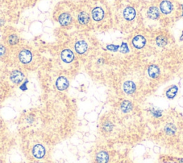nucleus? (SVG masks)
<instances>
[{"label":"nucleus","instance_id":"f257e3e1","mask_svg":"<svg viewBox=\"0 0 183 163\" xmlns=\"http://www.w3.org/2000/svg\"><path fill=\"white\" fill-rule=\"evenodd\" d=\"M19 59L23 64H28L32 61V55L31 51L27 49H23L20 51L19 55Z\"/></svg>","mask_w":183,"mask_h":163},{"label":"nucleus","instance_id":"f03ea898","mask_svg":"<svg viewBox=\"0 0 183 163\" xmlns=\"http://www.w3.org/2000/svg\"><path fill=\"white\" fill-rule=\"evenodd\" d=\"M146 44V40L143 36L137 35L135 36L132 40V45L136 49H142L145 47Z\"/></svg>","mask_w":183,"mask_h":163},{"label":"nucleus","instance_id":"7ed1b4c3","mask_svg":"<svg viewBox=\"0 0 183 163\" xmlns=\"http://www.w3.org/2000/svg\"><path fill=\"white\" fill-rule=\"evenodd\" d=\"M61 58L63 62L66 63H70L74 58V53L70 49H64L61 52Z\"/></svg>","mask_w":183,"mask_h":163},{"label":"nucleus","instance_id":"20e7f679","mask_svg":"<svg viewBox=\"0 0 183 163\" xmlns=\"http://www.w3.org/2000/svg\"><path fill=\"white\" fill-rule=\"evenodd\" d=\"M173 9V5L168 0H163L160 3V11L163 14H168Z\"/></svg>","mask_w":183,"mask_h":163},{"label":"nucleus","instance_id":"39448f33","mask_svg":"<svg viewBox=\"0 0 183 163\" xmlns=\"http://www.w3.org/2000/svg\"><path fill=\"white\" fill-rule=\"evenodd\" d=\"M32 154L36 158H42L45 154L44 147L42 145H36L32 149Z\"/></svg>","mask_w":183,"mask_h":163},{"label":"nucleus","instance_id":"423d86ee","mask_svg":"<svg viewBox=\"0 0 183 163\" xmlns=\"http://www.w3.org/2000/svg\"><path fill=\"white\" fill-rule=\"evenodd\" d=\"M56 87L60 91L65 90L69 87V82L64 77H59L56 82Z\"/></svg>","mask_w":183,"mask_h":163},{"label":"nucleus","instance_id":"0eeeda50","mask_svg":"<svg viewBox=\"0 0 183 163\" xmlns=\"http://www.w3.org/2000/svg\"><path fill=\"white\" fill-rule=\"evenodd\" d=\"M123 16L127 20L132 21L136 16V12L132 6H128L123 11Z\"/></svg>","mask_w":183,"mask_h":163},{"label":"nucleus","instance_id":"6e6552de","mask_svg":"<svg viewBox=\"0 0 183 163\" xmlns=\"http://www.w3.org/2000/svg\"><path fill=\"white\" fill-rule=\"evenodd\" d=\"M24 74L23 73L20 72V71L15 70L14 72H12L10 76V79L13 83L19 84L22 82L24 79Z\"/></svg>","mask_w":183,"mask_h":163},{"label":"nucleus","instance_id":"1a4fd4ad","mask_svg":"<svg viewBox=\"0 0 183 163\" xmlns=\"http://www.w3.org/2000/svg\"><path fill=\"white\" fill-rule=\"evenodd\" d=\"M105 12L102 8L100 7H95L92 10V17L94 20L95 21H100L102 20L104 17Z\"/></svg>","mask_w":183,"mask_h":163},{"label":"nucleus","instance_id":"9d476101","mask_svg":"<svg viewBox=\"0 0 183 163\" xmlns=\"http://www.w3.org/2000/svg\"><path fill=\"white\" fill-rule=\"evenodd\" d=\"M75 50L77 53L79 54H83L85 53L86 51L87 50L88 45L87 42H85V41L81 40L77 42L76 44H75Z\"/></svg>","mask_w":183,"mask_h":163},{"label":"nucleus","instance_id":"9b49d317","mask_svg":"<svg viewBox=\"0 0 183 163\" xmlns=\"http://www.w3.org/2000/svg\"><path fill=\"white\" fill-rule=\"evenodd\" d=\"M136 89V86L135 84L132 81H127L124 83L123 85V89L125 93L128 94H132L135 92Z\"/></svg>","mask_w":183,"mask_h":163},{"label":"nucleus","instance_id":"f8f14e48","mask_svg":"<svg viewBox=\"0 0 183 163\" xmlns=\"http://www.w3.org/2000/svg\"><path fill=\"white\" fill-rule=\"evenodd\" d=\"M72 21V17L68 13H63L59 17V22L62 26H67Z\"/></svg>","mask_w":183,"mask_h":163},{"label":"nucleus","instance_id":"ddd939ff","mask_svg":"<svg viewBox=\"0 0 183 163\" xmlns=\"http://www.w3.org/2000/svg\"><path fill=\"white\" fill-rule=\"evenodd\" d=\"M147 16L152 19H156L160 17V11L156 6H151L147 12Z\"/></svg>","mask_w":183,"mask_h":163},{"label":"nucleus","instance_id":"4468645a","mask_svg":"<svg viewBox=\"0 0 183 163\" xmlns=\"http://www.w3.org/2000/svg\"><path fill=\"white\" fill-rule=\"evenodd\" d=\"M160 69L156 65H151L148 68V74L152 78H156L160 74Z\"/></svg>","mask_w":183,"mask_h":163},{"label":"nucleus","instance_id":"2eb2a0df","mask_svg":"<svg viewBox=\"0 0 183 163\" xmlns=\"http://www.w3.org/2000/svg\"><path fill=\"white\" fill-rule=\"evenodd\" d=\"M109 160L108 154L105 151H101L97 154V161L98 163H107Z\"/></svg>","mask_w":183,"mask_h":163},{"label":"nucleus","instance_id":"dca6fc26","mask_svg":"<svg viewBox=\"0 0 183 163\" xmlns=\"http://www.w3.org/2000/svg\"><path fill=\"white\" fill-rule=\"evenodd\" d=\"M90 16L87 12H82L78 15V21L82 25H86L90 21Z\"/></svg>","mask_w":183,"mask_h":163},{"label":"nucleus","instance_id":"f3484780","mask_svg":"<svg viewBox=\"0 0 183 163\" xmlns=\"http://www.w3.org/2000/svg\"><path fill=\"white\" fill-rule=\"evenodd\" d=\"M132 105L130 101H124L121 104V109L124 112H128L132 109Z\"/></svg>","mask_w":183,"mask_h":163},{"label":"nucleus","instance_id":"a211bd4d","mask_svg":"<svg viewBox=\"0 0 183 163\" xmlns=\"http://www.w3.org/2000/svg\"><path fill=\"white\" fill-rule=\"evenodd\" d=\"M177 90H178L177 87H176V86H173V87H171L170 89H169L168 90H167V92L166 93L167 97L170 99L173 98L174 97H175L176 94H177Z\"/></svg>","mask_w":183,"mask_h":163},{"label":"nucleus","instance_id":"6ab92c4d","mask_svg":"<svg viewBox=\"0 0 183 163\" xmlns=\"http://www.w3.org/2000/svg\"><path fill=\"white\" fill-rule=\"evenodd\" d=\"M156 42L158 46L160 47H163L167 44V40L165 37H163V36H158L157 38Z\"/></svg>","mask_w":183,"mask_h":163},{"label":"nucleus","instance_id":"aec40b11","mask_svg":"<svg viewBox=\"0 0 183 163\" xmlns=\"http://www.w3.org/2000/svg\"><path fill=\"white\" fill-rule=\"evenodd\" d=\"M18 37H17V35H15V34H12V35H11L10 37H9V43L11 45H14V44H16L17 42H18Z\"/></svg>","mask_w":183,"mask_h":163},{"label":"nucleus","instance_id":"412c9836","mask_svg":"<svg viewBox=\"0 0 183 163\" xmlns=\"http://www.w3.org/2000/svg\"><path fill=\"white\" fill-rule=\"evenodd\" d=\"M120 51L122 53H128L129 51V48L128 44L125 42H122V45L120 47Z\"/></svg>","mask_w":183,"mask_h":163},{"label":"nucleus","instance_id":"4be33fe9","mask_svg":"<svg viewBox=\"0 0 183 163\" xmlns=\"http://www.w3.org/2000/svg\"><path fill=\"white\" fill-rule=\"evenodd\" d=\"M120 46H117V45H113V44H110V45H108V46L107 47V48L109 49V50H111V51H117V49L120 48Z\"/></svg>","mask_w":183,"mask_h":163},{"label":"nucleus","instance_id":"5701e85b","mask_svg":"<svg viewBox=\"0 0 183 163\" xmlns=\"http://www.w3.org/2000/svg\"><path fill=\"white\" fill-rule=\"evenodd\" d=\"M5 53V47L3 45L0 44V57H2Z\"/></svg>","mask_w":183,"mask_h":163},{"label":"nucleus","instance_id":"b1692460","mask_svg":"<svg viewBox=\"0 0 183 163\" xmlns=\"http://www.w3.org/2000/svg\"><path fill=\"white\" fill-rule=\"evenodd\" d=\"M183 40V32H182V34L181 36V37H180V40Z\"/></svg>","mask_w":183,"mask_h":163},{"label":"nucleus","instance_id":"393cba45","mask_svg":"<svg viewBox=\"0 0 183 163\" xmlns=\"http://www.w3.org/2000/svg\"><path fill=\"white\" fill-rule=\"evenodd\" d=\"M182 16H183V4H182Z\"/></svg>","mask_w":183,"mask_h":163},{"label":"nucleus","instance_id":"a878e982","mask_svg":"<svg viewBox=\"0 0 183 163\" xmlns=\"http://www.w3.org/2000/svg\"><path fill=\"white\" fill-rule=\"evenodd\" d=\"M40 163H42V162H40Z\"/></svg>","mask_w":183,"mask_h":163}]
</instances>
